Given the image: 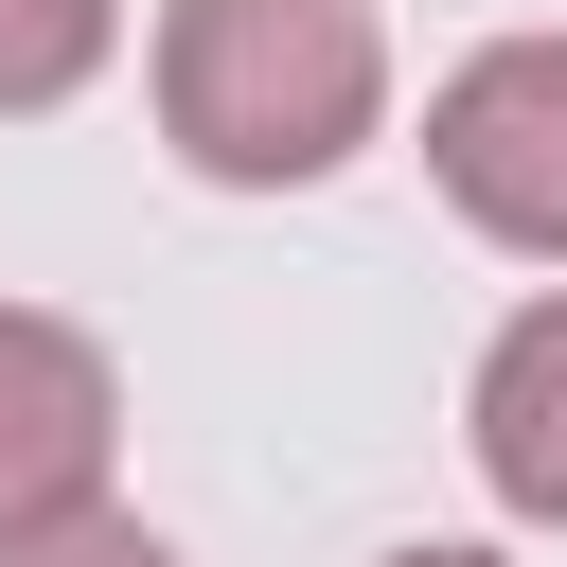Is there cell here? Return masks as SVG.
Segmentation results:
<instances>
[{
  "instance_id": "cell-3",
  "label": "cell",
  "mask_w": 567,
  "mask_h": 567,
  "mask_svg": "<svg viewBox=\"0 0 567 567\" xmlns=\"http://www.w3.org/2000/svg\"><path fill=\"white\" fill-rule=\"evenodd\" d=\"M106 443H124L106 354H89L71 319L0 301V532H35V514H71V496H106Z\"/></svg>"
},
{
  "instance_id": "cell-2",
  "label": "cell",
  "mask_w": 567,
  "mask_h": 567,
  "mask_svg": "<svg viewBox=\"0 0 567 567\" xmlns=\"http://www.w3.org/2000/svg\"><path fill=\"white\" fill-rule=\"evenodd\" d=\"M425 177H443L461 230L567 266V35H496V53H461L443 106H425Z\"/></svg>"
},
{
  "instance_id": "cell-7",
  "label": "cell",
  "mask_w": 567,
  "mask_h": 567,
  "mask_svg": "<svg viewBox=\"0 0 567 567\" xmlns=\"http://www.w3.org/2000/svg\"><path fill=\"white\" fill-rule=\"evenodd\" d=\"M390 567H496V549H390Z\"/></svg>"
},
{
  "instance_id": "cell-5",
  "label": "cell",
  "mask_w": 567,
  "mask_h": 567,
  "mask_svg": "<svg viewBox=\"0 0 567 567\" xmlns=\"http://www.w3.org/2000/svg\"><path fill=\"white\" fill-rule=\"evenodd\" d=\"M106 71V0H0V106H71Z\"/></svg>"
},
{
  "instance_id": "cell-6",
  "label": "cell",
  "mask_w": 567,
  "mask_h": 567,
  "mask_svg": "<svg viewBox=\"0 0 567 567\" xmlns=\"http://www.w3.org/2000/svg\"><path fill=\"white\" fill-rule=\"evenodd\" d=\"M0 567H177L142 514H106V496H71V514H35V532H0Z\"/></svg>"
},
{
  "instance_id": "cell-4",
  "label": "cell",
  "mask_w": 567,
  "mask_h": 567,
  "mask_svg": "<svg viewBox=\"0 0 567 567\" xmlns=\"http://www.w3.org/2000/svg\"><path fill=\"white\" fill-rule=\"evenodd\" d=\"M478 478L567 532V301H532V319L478 354Z\"/></svg>"
},
{
  "instance_id": "cell-1",
  "label": "cell",
  "mask_w": 567,
  "mask_h": 567,
  "mask_svg": "<svg viewBox=\"0 0 567 567\" xmlns=\"http://www.w3.org/2000/svg\"><path fill=\"white\" fill-rule=\"evenodd\" d=\"M390 106V35L372 0H177L159 18V124L195 177L230 195H301L372 142Z\"/></svg>"
}]
</instances>
